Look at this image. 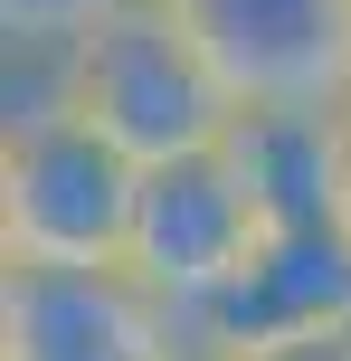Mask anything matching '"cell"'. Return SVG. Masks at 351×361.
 <instances>
[{
    "instance_id": "cell-9",
    "label": "cell",
    "mask_w": 351,
    "mask_h": 361,
    "mask_svg": "<svg viewBox=\"0 0 351 361\" xmlns=\"http://www.w3.org/2000/svg\"><path fill=\"white\" fill-rule=\"evenodd\" d=\"M247 361H351V324L304 333V343H266V352H247Z\"/></svg>"
},
{
    "instance_id": "cell-6",
    "label": "cell",
    "mask_w": 351,
    "mask_h": 361,
    "mask_svg": "<svg viewBox=\"0 0 351 361\" xmlns=\"http://www.w3.org/2000/svg\"><path fill=\"white\" fill-rule=\"evenodd\" d=\"M333 324H351V238L342 228H295V238L257 247V267L200 324V352L247 361L266 343H304V333H333Z\"/></svg>"
},
{
    "instance_id": "cell-7",
    "label": "cell",
    "mask_w": 351,
    "mask_h": 361,
    "mask_svg": "<svg viewBox=\"0 0 351 361\" xmlns=\"http://www.w3.org/2000/svg\"><path fill=\"white\" fill-rule=\"evenodd\" d=\"M219 152L247 180L266 238L333 228L342 219V114H238Z\"/></svg>"
},
{
    "instance_id": "cell-10",
    "label": "cell",
    "mask_w": 351,
    "mask_h": 361,
    "mask_svg": "<svg viewBox=\"0 0 351 361\" xmlns=\"http://www.w3.org/2000/svg\"><path fill=\"white\" fill-rule=\"evenodd\" d=\"M333 228L351 238V114H342V219H333Z\"/></svg>"
},
{
    "instance_id": "cell-8",
    "label": "cell",
    "mask_w": 351,
    "mask_h": 361,
    "mask_svg": "<svg viewBox=\"0 0 351 361\" xmlns=\"http://www.w3.org/2000/svg\"><path fill=\"white\" fill-rule=\"evenodd\" d=\"M143 10V0H0V38H38V48H76L105 19Z\"/></svg>"
},
{
    "instance_id": "cell-3",
    "label": "cell",
    "mask_w": 351,
    "mask_h": 361,
    "mask_svg": "<svg viewBox=\"0 0 351 361\" xmlns=\"http://www.w3.org/2000/svg\"><path fill=\"white\" fill-rule=\"evenodd\" d=\"M238 114H351V0H171Z\"/></svg>"
},
{
    "instance_id": "cell-1",
    "label": "cell",
    "mask_w": 351,
    "mask_h": 361,
    "mask_svg": "<svg viewBox=\"0 0 351 361\" xmlns=\"http://www.w3.org/2000/svg\"><path fill=\"white\" fill-rule=\"evenodd\" d=\"M67 114L86 133H105L133 171L200 162V152H219L228 124H238L228 86L209 76L200 38L181 29L171 0H143V10L105 19L95 38L67 48Z\"/></svg>"
},
{
    "instance_id": "cell-5",
    "label": "cell",
    "mask_w": 351,
    "mask_h": 361,
    "mask_svg": "<svg viewBox=\"0 0 351 361\" xmlns=\"http://www.w3.org/2000/svg\"><path fill=\"white\" fill-rule=\"evenodd\" d=\"M257 247H266V219L247 200V180L228 171V152L143 171V209H133V257L124 267L162 305H181L190 324H209L228 305V286L257 267Z\"/></svg>"
},
{
    "instance_id": "cell-2",
    "label": "cell",
    "mask_w": 351,
    "mask_h": 361,
    "mask_svg": "<svg viewBox=\"0 0 351 361\" xmlns=\"http://www.w3.org/2000/svg\"><path fill=\"white\" fill-rule=\"evenodd\" d=\"M133 209H143V171L76 114L0 133V267H124Z\"/></svg>"
},
{
    "instance_id": "cell-4",
    "label": "cell",
    "mask_w": 351,
    "mask_h": 361,
    "mask_svg": "<svg viewBox=\"0 0 351 361\" xmlns=\"http://www.w3.org/2000/svg\"><path fill=\"white\" fill-rule=\"evenodd\" d=\"M0 361H209L133 267H0Z\"/></svg>"
}]
</instances>
